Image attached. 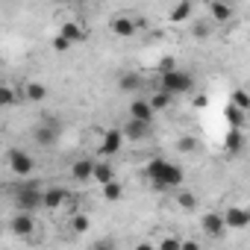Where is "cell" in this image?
Returning <instances> with one entry per match:
<instances>
[{
    "label": "cell",
    "instance_id": "cell-1",
    "mask_svg": "<svg viewBox=\"0 0 250 250\" xmlns=\"http://www.w3.org/2000/svg\"><path fill=\"white\" fill-rule=\"evenodd\" d=\"M142 174H145V180H147L156 191H174V188H183V183H186V171H183L177 162L165 159V156L147 159L145 168H142Z\"/></svg>",
    "mask_w": 250,
    "mask_h": 250
},
{
    "label": "cell",
    "instance_id": "cell-2",
    "mask_svg": "<svg viewBox=\"0 0 250 250\" xmlns=\"http://www.w3.org/2000/svg\"><path fill=\"white\" fill-rule=\"evenodd\" d=\"M12 203H15V209H24V212L44 209V188L30 177L18 180V186L12 188Z\"/></svg>",
    "mask_w": 250,
    "mask_h": 250
},
{
    "label": "cell",
    "instance_id": "cell-3",
    "mask_svg": "<svg viewBox=\"0 0 250 250\" xmlns=\"http://www.w3.org/2000/svg\"><path fill=\"white\" fill-rule=\"evenodd\" d=\"M6 168H9V174L15 180H27L36 171V159L27 150H21V147H9L6 150Z\"/></svg>",
    "mask_w": 250,
    "mask_h": 250
},
{
    "label": "cell",
    "instance_id": "cell-4",
    "mask_svg": "<svg viewBox=\"0 0 250 250\" xmlns=\"http://www.w3.org/2000/svg\"><path fill=\"white\" fill-rule=\"evenodd\" d=\"M100 142H97V156H118L124 150V142H127V136H124V127H109V130H97Z\"/></svg>",
    "mask_w": 250,
    "mask_h": 250
},
{
    "label": "cell",
    "instance_id": "cell-5",
    "mask_svg": "<svg viewBox=\"0 0 250 250\" xmlns=\"http://www.w3.org/2000/svg\"><path fill=\"white\" fill-rule=\"evenodd\" d=\"M159 88L171 91L174 97H177V94H188V91L194 88V77H191L188 71H180V68H174V71H165V74H159Z\"/></svg>",
    "mask_w": 250,
    "mask_h": 250
},
{
    "label": "cell",
    "instance_id": "cell-6",
    "mask_svg": "<svg viewBox=\"0 0 250 250\" xmlns=\"http://www.w3.org/2000/svg\"><path fill=\"white\" fill-rule=\"evenodd\" d=\"M9 232L24 238V241H36V212H24V209H15L12 221H9Z\"/></svg>",
    "mask_w": 250,
    "mask_h": 250
},
{
    "label": "cell",
    "instance_id": "cell-7",
    "mask_svg": "<svg viewBox=\"0 0 250 250\" xmlns=\"http://www.w3.org/2000/svg\"><path fill=\"white\" fill-rule=\"evenodd\" d=\"M147 24H145V18H133V15H115L112 21H109V33L115 36V39H133L139 30H145Z\"/></svg>",
    "mask_w": 250,
    "mask_h": 250
},
{
    "label": "cell",
    "instance_id": "cell-8",
    "mask_svg": "<svg viewBox=\"0 0 250 250\" xmlns=\"http://www.w3.org/2000/svg\"><path fill=\"white\" fill-rule=\"evenodd\" d=\"M94 162H97V159H91V156H80V159H74L71 168H68V177H71L74 183H80V186L94 183Z\"/></svg>",
    "mask_w": 250,
    "mask_h": 250
},
{
    "label": "cell",
    "instance_id": "cell-9",
    "mask_svg": "<svg viewBox=\"0 0 250 250\" xmlns=\"http://www.w3.org/2000/svg\"><path fill=\"white\" fill-rule=\"evenodd\" d=\"M124 136H127V142H147L153 136V121L127 118V124H124Z\"/></svg>",
    "mask_w": 250,
    "mask_h": 250
},
{
    "label": "cell",
    "instance_id": "cell-10",
    "mask_svg": "<svg viewBox=\"0 0 250 250\" xmlns=\"http://www.w3.org/2000/svg\"><path fill=\"white\" fill-rule=\"evenodd\" d=\"M200 229H203V235H206V238H221L229 227H227L224 212H206V215L200 218Z\"/></svg>",
    "mask_w": 250,
    "mask_h": 250
},
{
    "label": "cell",
    "instance_id": "cell-11",
    "mask_svg": "<svg viewBox=\"0 0 250 250\" xmlns=\"http://www.w3.org/2000/svg\"><path fill=\"white\" fill-rule=\"evenodd\" d=\"M206 9H209V18L215 24H229L235 18V6L229 0H206Z\"/></svg>",
    "mask_w": 250,
    "mask_h": 250
},
{
    "label": "cell",
    "instance_id": "cell-12",
    "mask_svg": "<svg viewBox=\"0 0 250 250\" xmlns=\"http://www.w3.org/2000/svg\"><path fill=\"white\" fill-rule=\"evenodd\" d=\"M33 142L39 145V147H53L56 142H59V127L53 121H42L39 127L33 130Z\"/></svg>",
    "mask_w": 250,
    "mask_h": 250
},
{
    "label": "cell",
    "instance_id": "cell-13",
    "mask_svg": "<svg viewBox=\"0 0 250 250\" xmlns=\"http://www.w3.org/2000/svg\"><path fill=\"white\" fill-rule=\"evenodd\" d=\"M224 218H227V227H229V229H247V227H250V209H247V206L232 203V206L224 209Z\"/></svg>",
    "mask_w": 250,
    "mask_h": 250
},
{
    "label": "cell",
    "instance_id": "cell-14",
    "mask_svg": "<svg viewBox=\"0 0 250 250\" xmlns=\"http://www.w3.org/2000/svg\"><path fill=\"white\" fill-rule=\"evenodd\" d=\"M50 97V88L44 85V83H39V80H27L24 85H21V100H30V103H44Z\"/></svg>",
    "mask_w": 250,
    "mask_h": 250
},
{
    "label": "cell",
    "instance_id": "cell-15",
    "mask_svg": "<svg viewBox=\"0 0 250 250\" xmlns=\"http://www.w3.org/2000/svg\"><path fill=\"white\" fill-rule=\"evenodd\" d=\"M68 188L65 186H47L44 188V209L47 212H56V209H62L65 206V200H68Z\"/></svg>",
    "mask_w": 250,
    "mask_h": 250
},
{
    "label": "cell",
    "instance_id": "cell-16",
    "mask_svg": "<svg viewBox=\"0 0 250 250\" xmlns=\"http://www.w3.org/2000/svg\"><path fill=\"white\" fill-rule=\"evenodd\" d=\"M142 85H145V77L139 71H124L118 77V91H124V94H136V91H142Z\"/></svg>",
    "mask_w": 250,
    "mask_h": 250
},
{
    "label": "cell",
    "instance_id": "cell-17",
    "mask_svg": "<svg viewBox=\"0 0 250 250\" xmlns=\"http://www.w3.org/2000/svg\"><path fill=\"white\" fill-rule=\"evenodd\" d=\"M127 115H130V118H139V121H153L156 109L150 106V100H145V97H133L130 106H127Z\"/></svg>",
    "mask_w": 250,
    "mask_h": 250
},
{
    "label": "cell",
    "instance_id": "cell-18",
    "mask_svg": "<svg viewBox=\"0 0 250 250\" xmlns=\"http://www.w3.org/2000/svg\"><path fill=\"white\" fill-rule=\"evenodd\" d=\"M65 224L71 227V232H74V235H85V232L91 229V218H88V212H83V209H77V212L65 215Z\"/></svg>",
    "mask_w": 250,
    "mask_h": 250
},
{
    "label": "cell",
    "instance_id": "cell-19",
    "mask_svg": "<svg viewBox=\"0 0 250 250\" xmlns=\"http://www.w3.org/2000/svg\"><path fill=\"white\" fill-rule=\"evenodd\" d=\"M191 12H194V0H177L168 12V21L171 24H186V21H191Z\"/></svg>",
    "mask_w": 250,
    "mask_h": 250
},
{
    "label": "cell",
    "instance_id": "cell-20",
    "mask_svg": "<svg viewBox=\"0 0 250 250\" xmlns=\"http://www.w3.org/2000/svg\"><path fill=\"white\" fill-rule=\"evenodd\" d=\"M215 21L212 18H197V21H191V39L194 42H209L212 36H215Z\"/></svg>",
    "mask_w": 250,
    "mask_h": 250
},
{
    "label": "cell",
    "instance_id": "cell-21",
    "mask_svg": "<svg viewBox=\"0 0 250 250\" xmlns=\"http://www.w3.org/2000/svg\"><path fill=\"white\" fill-rule=\"evenodd\" d=\"M118 174H115V165H112V159H106V156H100L97 162H94V183L97 186H106V183H112Z\"/></svg>",
    "mask_w": 250,
    "mask_h": 250
},
{
    "label": "cell",
    "instance_id": "cell-22",
    "mask_svg": "<svg viewBox=\"0 0 250 250\" xmlns=\"http://www.w3.org/2000/svg\"><path fill=\"white\" fill-rule=\"evenodd\" d=\"M224 147H227L229 156H238V153L244 150V133H241L238 127H229V133H227V139H224Z\"/></svg>",
    "mask_w": 250,
    "mask_h": 250
},
{
    "label": "cell",
    "instance_id": "cell-23",
    "mask_svg": "<svg viewBox=\"0 0 250 250\" xmlns=\"http://www.w3.org/2000/svg\"><path fill=\"white\" fill-rule=\"evenodd\" d=\"M100 194H103V200H106V203H121V200H124V186H121V180L115 177L112 183L100 186Z\"/></svg>",
    "mask_w": 250,
    "mask_h": 250
},
{
    "label": "cell",
    "instance_id": "cell-24",
    "mask_svg": "<svg viewBox=\"0 0 250 250\" xmlns=\"http://www.w3.org/2000/svg\"><path fill=\"white\" fill-rule=\"evenodd\" d=\"M59 33L68 39V42H74V44H80V42H85V27H80L77 21H65L62 27H59Z\"/></svg>",
    "mask_w": 250,
    "mask_h": 250
},
{
    "label": "cell",
    "instance_id": "cell-25",
    "mask_svg": "<svg viewBox=\"0 0 250 250\" xmlns=\"http://www.w3.org/2000/svg\"><path fill=\"white\" fill-rule=\"evenodd\" d=\"M147 100H150V106H153L156 112H165V109H171V103H174V94L156 85V91H153V94H150Z\"/></svg>",
    "mask_w": 250,
    "mask_h": 250
},
{
    "label": "cell",
    "instance_id": "cell-26",
    "mask_svg": "<svg viewBox=\"0 0 250 250\" xmlns=\"http://www.w3.org/2000/svg\"><path fill=\"white\" fill-rule=\"evenodd\" d=\"M197 194L194 191H188V188H180L177 191V206H180V212H194L197 209Z\"/></svg>",
    "mask_w": 250,
    "mask_h": 250
},
{
    "label": "cell",
    "instance_id": "cell-27",
    "mask_svg": "<svg viewBox=\"0 0 250 250\" xmlns=\"http://www.w3.org/2000/svg\"><path fill=\"white\" fill-rule=\"evenodd\" d=\"M244 115H247V109H238L235 103H229V106L224 109L227 124H229V127H238V130H244Z\"/></svg>",
    "mask_w": 250,
    "mask_h": 250
},
{
    "label": "cell",
    "instance_id": "cell-28",
    "mask_svg": "<svg viewBox=\"0 0 250 250\" xmlns=\"http://www.w3.org/2000/svg\"><path fill=\"white\" fill-rule=\"evenodd\" d=\"M15 103H18V91H15V85H12V83H3V85H0V106L9 109V106H15Z\"/></svg>",
    "mask_w": 250,
    "mask_h": 250
},
{
    "label": "cell",
    "instance_id": "cell-29",
    "mask_svg": "<svg viewBox=\"0 0 250 250\" xmlns=\"http://www.w3.org/2000/svg\"><path fill=\"white\" fill-rule=\"evenodd\" d=\"M197 147H200V142H197L194 136H183V139H177V153H183V156L197 153Z\"/></svg>",
    "mask_w": 250,
    "mask_h": 250
},
{
    "label": "cell",
    "instance_id": "cell-30",
    "mask_svg": "<svg viewBox=\"0 0 250 250\" xmlns=\"http://www.w3.org/2000/svg\"><path fill=\"white\" fill-rule=\"evenodd\" d=\"M229 103H235L238 109H250V91L247 88H235L232 97H229Z\"/></svg>",
    "mask_w": 250,
    "mask_h": 250
},
{
    "label": "cell",
    "instance_id": "cell-31",
    "mask_svg": "<svg viewBox=\"0 0 250 250\" xmlns=\"http://www.w3.org/2000/svg\"><path fill=\"white\" fill-rule=\"evenodd\" d=\"M156 247H159V250H177V247H183V238L168 235V238H159V241H156Z\"/></svg>",
    "mask_w": 250,
    "mask_h": 250
},
{
    "label": "cell",
    "instance_id": "cell-32",
    "mask_svg": "<svg viewBox=\"0 0 250 250\" xmlns=\"http://www.w3.org/2000/svg\"><path fill=\"white\" fill-rule=\"evenodd\" d=\"M71 47H74V42H68L62 33H56V39H53V50H56V53H65V50H71Z\"/></svg>",
    "mask_w": 250,
    "mask_h": 250
},
{
    "label": "cell",
    "instance_id": "cell-33",
    "mask_svg": "<svg viewBox=\"0 0 250 250\" xmlns=\"http://www.w3.org/2000/svg\"><path fill=\"white\" fill-rule=\"evenodd\" d=\"M174 68H177V59H174V56H162V59H159V65H156V71H159V74L174 71Z\"/></svg>",
    "mask_w": 250,
    "mask_h": 250
},
{
    "label": "cell",
    "instance_id": "cell-34",
    "mask_svg": "<svg viewBox=\"0 0 250 250\" xmlns=\"http://www.w3.org/2000/svg\"><path fill=\"white\" fill-rule=\"evenodd\" d=\"M62 209H65V215H71V212H77V209H80V194H74V191H71Z\"/></svg>",
    "mask_w": 250,
    "mask_h": 250
},
{
    "label": "cell",
    "instance_id": "cell-35",
    "mask_svg": "<svg viewBox=\"0 0 250 250\" xmlns=\"http://www.w3.org/2000/svg\"><path fill=\"white\" fill-rule=\"evenodd\" d=\"M200 247V241H194V238H183V250H197Z\"/></svg>",
    "mask_w": 250,
    "mask_h": 250
},
{
    "label": "cell",
    "instance_id": "cell-36",
    "mask_svg": "<svg viewBox=\"0 0 250 250\" xmlns=\"http://www.w3.org/2000/svg\"><path fill=\"white\" fill-rule=\"evenodd\" d=\"M56 3H68V0H56Z\"/></svg>",
    "mask_w": 250,
    "mask_h": 250
}]
</instances>
